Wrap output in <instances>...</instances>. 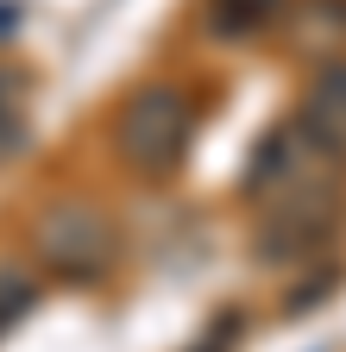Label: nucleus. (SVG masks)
Instances as JSON below:
<instances>
[{"label": "nucleus", "mask_w": 346, "mask_h": 352, "mask_svg": "<svg viewBox=\"0 0 346 352\" xmlns=\"http://www.w3.org/2000/svg\"><path fill=\"white\" fill-rule=\"evenodd\" d=\"M302 132L327 151V157H346V57L327 63L309 95H302Z\"/></svg>", "instance_id": "obj_4"}, {"label": "nucleus", "mask_w": 346, "mask_h": 352, "mask_svg": "<svg viewBox=\"0 0 346 352\" xmlns=\"http://www.w3.org/2000/svg\"><path fill=\"white\" fill-rule=\"evenodd\" d=\"M246 195L258 201V258L290 264L327 245L340 227V183H334V157L309 139L302 126H283L265 139L252 164Z\"/></svg>", "instance_id": "obj_1"}, {"label": "nucleus", "mask_w": 346, "mask_h": 352, "mask_svg": "<svg viewBox=\"0 0 346 352\" xmlns=\"http://www.w3.org/2000/svg\"><path fill=\"white\" fill-rule=\"evenodd\" d=\"M32 302H38L32 277L13 271V264H0V333H7L13 321H25V315H32Z\"/></svg>", "instance_id": "obj_6"}, {"label": "nucleus", "mask_w": 346, "mask_h": 352, "mask_svg": "<svg viewBox=\"0 0 346 352\" xmlns=\"http://www.w3.org/2000/svg\"><path fill=\"white\" fill-rule=\"evenodd\" d=\"M19 145H25V120H19V107L7 95H0V157H13Z\"/></svg>", "instance_id": "obj_7"}, {"label": "nucleus", "mask_w": 346, "mask_h": 352, "mask_svg": "<svg viewBox=\"0 0 346 352\" xmlns=\"http://www.w3.org/2000/svg\"><path fill=\"white\" fill-rule=\"evenodd\" d=\"M283 7H290V0H208V25L221 38H252V32L277 25Z\"/></svg>", "instance_id": "obj_5"}, {"label": "nucleus", "mask_w": 346, "mask_h": 352, "mask_svg": "<svg viewBox=\"0 0 346 352\" xmlns=\"http://www.w3.org/2000/svg\"><path fill=\"white\" fill-rule=\"evenodd\" d=\"M32 245H38V258H45L57 277H76L82 283V277H101L107 264H113L120 233H113L107 208L82 201V195H63V201H51L45 214H38Z\"/></svg>", "instance_id": "obj_3"}, {"label": "nucleus", "mask_w": 346, "mask_h": 352, "mask_svg": "<svg viewBox=\"0 0 346 352\" xmlns=\"http://www.w3.org/2000/svg\"><path fill=\"white\" fill-rule=\"evenodd\" d=\"M189 139H195V107L170 82L139 88L113 120V145H120L126 170H139V176H170L189 157Z\"/></svg>", "instance_id": "obj_2"}]
</instances>
